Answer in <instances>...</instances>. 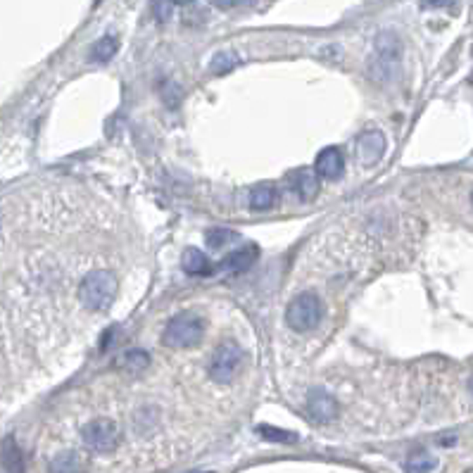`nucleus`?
<instances>
[{"mask_svg":"<svg viewBox=\"0 0 473 473\" xmlns=\"http://www.w3.org/2000/svg\"><path fill=\"white\" fill-rule=\"evenodd\" d=\"M79 303L88 312H105L115 303L117 295V276L110 269H93L79 283Z\"/></svg>","mask_w":473,"mask_h":473,"instance_id":"f257e3e1","label":"nucleus"},{"mask_svg":"<svg viewBox=\"0 0 473 473\" xmlns=\"http://www.w3.org/2000/svg\"><path fill=\"white\" fill-rule=\"evenodd\" d=\"M205 335V321L195 312H181L171 316L167 328H164V345L174 350H188V347L200 345Z\"/></svg>","mask_w":473,"mask_h":473,"instance_id":"f03ea898","label":"nucleus"},{"mask_svg":"<svg viewBox=\"0 0 473 473\" xmlns=\"http://www.w3.org/2000/svg\"><path fill=\"white\" fill-rule=\"evenodd\" d=\"M321 316H323V305L321 300H319V295L314 293H300L286 310L288 326L298 330V333L314 330L319 326V321H321Z\"/></svg>","mask_w":473,"mask_h":473,"instance_id":"7ed1b4c3","label":"nucleus"},{"mask_svg":"<svg viewBox=\"0 0 473 473\" xmlns=\"http://www.w3.org/2000/svg\"><path fill=\"white\" fill-rule=\"evenodd\" d=\"M240 364H243V350L233 340H226L212 352L207 371L214 383H228L240 371Z\"/></svg>","mask_w":473,"mask_h":473,"instance_id":"20e7f679","label":"nucleus"},{"mask_svg":"<svg viewBox=\"0 0 473 473\" xmlns=\"http://www.w3.org/2000/svg\"><path fill=\"white\" fill-rule=\"evenodd\" d=\"M81 437L93 452H112L117 440H119V425L110 419H96V421L84 425Z\"/></svg>","mask_w":473,"mask_h":473,"instance_id":"39448f33","label":"nucleus"},{"mask_svg":"<svg viewBox=\"0 0 473 473\" xmlns=\"http://www.w3.org/2000/svg\"><path fill=\"white\" fill-rule=\"evenodd\" d=\"M307 414L312 416V421L316 423H328L338 416V402H335L326 390L314 388L307 398Z\"/></svg>","mask_w":473,"mask_h":473,"instance_id":"423d86ee","label":"nucleus"},{"mask_svg":"<svg viewBox=\"0 0 473 473\" xmlns=\"http://www.w3.org/2000/svg\"><path fill=\"white\" fill-rule=\"evenodd\" d=\"M376 52H378V74L381 76H390L395 69V62L400 57V41L393 36V34H381L376 38Z\"/></svg>","mask_w":473,"mask_h":473,"instance_id":"0eeeda50","label":"nucleus"},{"mask_svg":"<svg viewBox=\"0 0 473 473\" xmlns=\"http://www.w3.org/2000/svg\"><path fill=\"white\" fill-rule=\"evenodd\" d=\"M288 188L295 198L314 200L319 193V174L312 169H295L288 174Z\"/></svg>","mask_w":473,"mask_h":473,"instance_id":"6e6552de","label":"nucleus"},{"mask_svg":"<svg viewBox=\"0 0 473 473\" xmlns=\"http://www.w3.org/2000/svg\"><path fill=\"white\" fill-rule=\"evenodd\" d=\"M386 152V138L381 131H369L357 140V159L364 167H374Z\"/></svg>","mask_w":473,"mask_h":473,"instance_id":"1a4fd4ad","label":"nucleus"},{"mask_svg":"<svg viewBox=\"0 0 473 473\" xmlns=\"http://www.w3.org/2000/svg\"><path fill=\"white\" fill-rule=\"evenodd\" d=\"M342 169H345V157H342V152L338 147H323V150L316 155L314 171L321 176V179H326V181L340 179Z\"/></svg>","mask_w":473,"mask_h":473,"instance_id":"9d476101","label":"nucleus"},{"mask_svg":"<svg viewBox=\"0 0 473 473\" xmlns=\"http://www.w3.org/2000/svg\"><path fill=\"white\" fill-rule=\"evenodd\" d=\"M257 262V247L255 245H247V247H238V250L228 252L224 257V262L219 264V269L226 271V274H243Z\"/></svg>","mask_w":473,"mask_h":473,"instance_id":"9b49d317","label":"nucleus"},{"mask_svg":"<svg viewBox=\"0 0 473 473\" xmlns=\"http://www.w3.org/2000/svg\"><path fill=\"white\" fill-rule=\"evenodd\" d=\"M181 267L188 276H212L214 274V267L207 259L205 252H200L198 247H188L181 257Z\"/></svg>","mask_w":473,"mask_h":473,"instance_id":"f8f14e48","label":"nucleus"},{"mask_svg":"<svg viewBox=\"0 0 473 473\" xmlns=\"http://www.w3.org/2000/svg\"><path fill=\"white\" fill-rule=\"evenodd\" d=\"M279 203V188L274 183H259L250 191V207L255 212H267Z\"/></svg>","mask_w":473,"mask_h":473,"instance_id":"ddd939ff","label":"nucleus"},{"mask_svg":"<svg viewBox=\"0 0 473 473\" xmlns=\"http://www.w3.org/2000/svg\"><path fill=\"white\" fill-rule=\"evenodd\" d=\"M52 473H84V461L76 452L67 449V452H60L50 464Z\"/></svg>","mask_w":473,"mask_h":473,"instance_id":"4468645a","label":"nucleus"},{"mask_svg":"<svg viewBox=\"0 0 473 473\" xmlns=\"http://www.w3.org/2000/svg\"><path fill=\"white\" fill-rule=\"evenodd\" d=\"M3 469L5 473H24V457L22 449L17 447V442L8 440L3 442Z\"/></svg>","mask_w":473,"mask_h":473,"instance_id":"2eb2a0df","label":"nucleus"},{"mask_svg":"<svg viewBox=\"0 0 473 473\" xmlns=\"http://www.w3.org/2000/svg\"><path fill=\"white\" fill-rule=\"evenodd\" d=\"M117 50H119V41H117V36H103L91 48V62H98V64L110 62L112 57L117 55Z\"/></svg>","mask_w":473,"mask_h":473,"instance_id":"dca6fc26","label":"nucleus"},{"mask_svg":"<svg viewBox=\"0 0 473 473\" xmlns=\"http://www.w3.org/2000/svg\"><path fill=\"white\" fill-rule=\"evenodd\" d=\"M235 238H238V233H235V231L221 228V226L210 228L205 233V243H207V247H210V250H221V247H226L228 243H233Z\"/></svg>","mask_w":473,"mask_h":473,"instance_id":"f3484780","label":"nucleus"},{"mask_svg":"<svg viewBox=\"0 0 473 473\" xmlns=\"http://www.w3.org/2000/svg\"><path fill=\"white\" fill-rule=\"evenodd\" d=\"M240 64V57L235 55L233 50H224V52H217L214 57H212L210 62V69L212 74H226L231 69H235Z\"/></svg>","mask_w":473,"mask_h":473,"instance_id":"a211bd4d","label":"nucleus"},{"mask_svg":"<svg viewBox=\"0 0 473 473\" xmlns=\"http://www.w3.org/2000/svg\"><path fill=\"white\" fill-rule=\"evenodd\" d=\"M257 433L264 437L267 442H279V445H283V442H295L298 440V435L291 433V430H283V428H276V425H259Z\"/></svg>","mask_w":473,"mask_h":473,"instance_id":"6ab92c4d","label":"nucleus"},{"mask_svg":"<svg viewBox=\"0 0 473 473\" xmlns=\"http://www.w3.org/2000/svg\"><path fill=\"white\" fill-rule=\"evenodd\" d=\"M435 469V459L425 452H419L416 457L407 461V473H430Z\"/></svg>","mask_w":473,"mask_h":473,"instance_id":"aec40b11","label":"nucleus"},{"mask_svg":"<svg viewBox=\"0 0 473 473\" xmlns=\"http://www.w3.org/2000/svg\"><path fill=\"white\" fill-rule=\"evenodd\" d=\"M122 364L126 366V369H131V371H140V369H145V366L150 364V357H147L143 350H131V352L124 354Z\"/></svg>","mask_w":473,"mask_h":473,"instance_id":"412c9836","label":"nucleus"},{"mask_svg":"<svg viewBox=\"0 0 473 473\" xmlns=\"http://www.w3.org/2000/svg\"><path fill=\"white\" fill-rule=\"evenodd\" d=\"M171 3H174V0H152V15H155L159 24L171 20Z\"/></svg>","mask_w":473,"mask_h":473,"instance_id":"4be33fe9","label":"nucleus"},{"mask_svg":"<svg viewBox=\"0 0 473 473\" xmlns=\"http://www.w3.org/2000/svg\"><path fill=\"white\" fill-rule=\"evenodd\" d=\"M210 3L219 10H233V8H243V5H252L255 0H210Z\"/></svg>","mask_w":473,"mask_h":473,"instance_id":"5701e85b","label":"nucleus"},{"mask_svg":"<svg viewBox=\"0 0 473 473\" xmlns=\"http://www.w3.org/2000/svg\"><path fill=\"white\" fill-rule=\"evenodd\" d=\"M447 5V0H423V8H442Z\"/></svg>","mask_w":473,"mask_h":473,"instance_id":"b1692460","label":"nucleus"},{"mask_svg":"<svg viewBox=\"0 0 473 473\" xmlns=\"http://www.w3.org/2000/svg\"><path fill=\"white\" fill-rule=\"evenodd\" d=\"M176 5H191V3H195V0H174Z\"/></svg>","mask_w":473,"mask_h":473,"instance_id":"393cba45","label":"nucleus"},{"mask_svg":"<svg viewBox=\"0 0 473 473\" xmlns=\"http://www.w3.org/2000/svg\"><path fill=\"white\" fill-rule=\"evenodd\" d=\"M471 393H473V378H471Z\"/></svg>","mask_w":473,"mask_h":473,"instance_id":"a878e982","label":"nucleus"},{"mask_svg":"<svg viewBox=\"0 0 473 473\" xmlns=\"http://www.w3.org/2000/svg\"><path fill=\"white\" fill-rule=\"evenodd\" d=\"M471 203H473V193H471Z\"/></svg>","mask_w":473,"mask_h":473,"instance_id":"bb28decb","label":"nucleus"}]
</instances>
